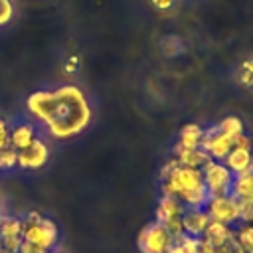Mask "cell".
Segmentation results:
<instances>
[{"label":"cell","mask_w":253,"mask_h":253,"mask_svg":"<svg viewBox=\"0 0 253 253\" xmlns=\"http://www.w3.org/2000/svg\"><path fill=\"white\" fill-rule=\"evenodd\" d=\"M26 109L34 121L57 140L77 136L91 123V105L85 93L71 83L34 91L26 101Z\"/></svg>","instance_id":"6da1fadb"},{"label":"cell","mask_w":253,"mask_h":253,"mask_svg":"<svg viewBox=\"0 0 253 253\" xmlns=\"http://www.w3.org/2000/svg\"><path fill=\"white\" fill-rule=\"evenodd\" d=\"M22 239L34 245L40 253L53 251L59 241V229L53 219L43 217L40 211H28L22 219Z\"/></svg>","instance_id":"7a4b0ae2"},{"label":"cell","mask_w":253,"mask_h":253,"mask_svg":"<svg viewBox=\"0 0 253 253\" xmlns=\"http://www.w3.org/2000/svg\"><path fill=\"white\" fill-rule=\"evenodd\" d=\"M204 184V178H202V170L200 168H188V166H176L162 182V194H168V196H176L178 200L188 194L190 190L198 188Z\"/></svg>","instance_id":"3957f363"},{"label":"cell","mask_w":253,"mask_h":253,"mask_svg":"<svg viewBox=\"0 0 253 253\" xmlns=\"http://www.w3.org/2000/svg\"><path fill=\"white\" fill-rule=\"evenodd\" d=\"M202 178L204 184L210 192V196H227L231 190V182H233V172L219 160H208L202 168Z\"/></svg>","instance_id":"277c9868"},{"label":"cell","mask_w":253,"mask_h":253,"mask_svg":"<svg viewBox=\"0 0 253 253\" xmlns=\"http://www.w3.org/2000/svg\"><path fill=\"white\" fill-rule=\"evenodd\" d=\"M206 211L210 215L211 221H219V223H225V225H239L243 223L241 221V210H239V204L233 196H213L208 206H206Z\"/></svg>","instance_id":"5b68a950"},{"label":"cell","mask_w":253,"mask_h":253,"mask_svg":"<svg viewBox=\"0 0 253 253\" xmlns=\"http://www.w3.org/2000/svg\"><path fill=\"white\" fill-rule=\"evenodd\" d=\"M170 239H172V233L168 231V227L154 219L142 227V231L138 233L136 245L140 253H166Z\"/></svg>","instance_id":"8992f818"},{"label":"cell","mask_w":253,"mask_h":253,"mask_svg":"<svg viewBox=\"0 0 253 253\" xmlns=\"http://www.w3.org/2000/svg\"><path fill=\"white\" fill-rule=\"evenodd\" d=\"M184 208L186 206L176 196L162 194L160 200H158V206H156V221H160L162 225H166L172 235L182 233V221H180V217H182Z\"/></svg>","instance_id":"52a82bcc"},{"label":"cell","mask_w":253,"mask_h":253,"mask_svg":"<svg viewBox=\"0 0 253 253\" xmlns=\"http://www.w3.org/2000/svg\"><path fill=\"white\" fill-rule=\"evenodd\" d=\"M200 148L208 154V158L223 162V158H225V156L229 154V150L233 148V140H229V138L219 130L217 125H213V126H210V128L204 130Z\"/></svg>","instance_id":"ba28073f"},{"label":"cell","mask_w":253,"mask_h":253,"mask_svg":"<svg viewBox=\"0 0 253 253\" xmlns=\"http://www.w3.org/2000/svg\"><path fill=\"white\" fill-rule=\"evenodd\" d=\"M8 123H10V146H14L16 150H22V148L30 146L34 140L42 138V128L38 126L36 121L14 119Z\"/></svg>","instance_id":"9c48e42d"},{"label":"cell","mask_w":253,"mask_h":253,"mask_svg":"<svg viewBox=\"0 0 253 253\" xmlns=\"http://www.w3.org/2000/svg\"><path fill=\"white\" fill-rule=\"evenodd\" d=\"M223 164L233 174H241V172H251L253 170L251 144H249V138L245 134L237 138V142L233 144V148L229 150V154L223 158Z\"/></svg>","instance_id":"30bf717a"},{"label":"cell","mask_w":253,"mask_h":253,"mask_svg":"<svg viewBox=\"0 0 253 253\" xmlns=\"http://www.w3.org/2000/svg\"><path fill=\"white\" fill-rule=\"evenodd\" d=\"M47 160H49V146L43 136L34 140L30 146L18 150V166L22 170H40L42 166H45Z\"/></svg>","instance_id":"8fae6325"},{"label":"cell","mask_w":253,"mask_h":253,"mask_svg":"<svg viewBox=\"0 0 253 253\" xmlns=\"http://www.w3.org/2000/svg\"><path fill=\"white\" fill-rule=\"evenodd\" d=\"M22 243V219L14 215H4L0 221V247L16 253Z\"/></svg>","instance_id":"7c38bea8"},{"label":"cell","mask_w":253,"mask_h":253,"mask_svg":"<svg viewBox=\"0 0 253 253\" xmlns=\"http://www.w3.org/2000/svg\"><path fill=\"white\" fill-rule=\"evenodd\" d=\"M180 221H182L184 233H188L192 237H202L211 219H210L206 208H184Z\"/></svg>","instance_id":"4fadbf2b"},{"label":"cell","mask_w":253,"mask_h":253,"mask_svg":"<svg viewBox=\"0 0 253 253\" xmlns=\"http://www.w3.org/2000/svg\"><path fill=\"white\" fill-rule=\"evenodd\" d=\"M229 196H233L237 202L253 204V170H251V172L233 174V182H231Z\"/></svg>","instance_id":"5bb4252c"},{"label":"cell","mask_w":253,"mask_h":253,"mask_svg":"<svg viewBox=\"0 0 253 253\" xmlns=\"http://www.w3.org/2000/svg\"><path fill=\"white\" fill-rule=\"evenodd\" d=\"M231 235H233V227L231 225H225V223H219V221H210L206 231H204V235H202V239L208 241L215 251H219Z\"/></svg>","instance_id":"9a60e30c"},{"label":"cell","mask_w":253,"mask_h":253,"mask_svg":"<svg viewBox=\"0 0 253 253\" xmlns=\"http://www.w3.org/2000/svg\"><path fill=\"white\" fill-rule=\"evenodd\" d=\"M174 158L178 160L180 166H188V168H202L210 160L202 148H184L178 142L174 146Z\"/></svg>","instance_id":"2e32d148"},{"label":"cell","mask_w":253,"mask_h":253,"mask_svg":"<svg viewBox=\"0 0 253 253\" xmlns=\"http://www.w3.org/2000/svg\"><path fill=\"white\" fill-rule=\"evenodd\" d=\"M158 51L166 59H176L182 53H186V42L178 34H166L158 40Z\"/></svg>","instance_id":"e0dca14e"},{"label":"cell","mask_w":253,"mask_h":253,"mask_svg":"<svg viewBox=\"0 0 253 253\" xmlns=\"http://www.w3.org/2000/svg\"><path fill=\"white\" fill-rule=\"evenodd\" d=\"M198 245H200V237H192L182 231L172 235L166 253H198Z\"/></svg>","instance_id":"ac0fdd59"},{"label":"cell","mask_w":253,"mask_h":253,"mask_svg":"<svg viewBox=\"0 0 253 253\" xmlns=\"http://www.w3.org/2000/svg\"><path fill=\"white\" fill-rule=\"evenodd\" d=\"M202 136H204V128L196 123H190V125L182 126V130L178 134V144L184 148H200Z\"/></svg>","instance_id":"d6986e66"},{"label":"cell","mask_w":253,"mask_h":253,"mask_svg":"<svg viewBox=\"0 0 253 253\" xmlns=\"http://www.w3.org/2000/svg\"><path fill=\"white\" fill-rule=\"evenodd\" d=\"M233 79L239 87H243L245 91L253 93V53L249 57H245L233 71Z\"/></svg>","instance_id":"ffe728a7"},{"label":"cell","mask_w":253,"mask_h":253,"mask_svg":"<svg viewBox=\"0 0 253 253\" xmlns=\"http://www.w3.org/2000/svg\"><path fill=\"white\" fill-rule=\"evenodd\" d=\"M217 126H219V130H221L229 140H233V144L237 142L239 136H243V128H245L243 123H241V119H237V117H233V115L221 119V121L217 123Z\"/></svg>","instance_id":"44dd1931"},{"label":"cell","mask_w":253,"mask_h":253,"mask_svg":"<svg viewBox=\"0 0 253 253\" xmlns=\"http://www.w3.org/2000/svg\"><path fill=\"white\" fill-rule=\"evenodd\" d=\"M146 2H148L150 10L162 18H170V16L178 14L184 4V0H146Z\"/></svg>","instance_id":"7402d4cb"},{"label":"cell","mask_w":253,"mask_h":253,"mask_svg":"<svg viewBox=\"0 0 253 253\" xmlns=\"http://www.w3.org/2000/svg\"><path fill=\"white\" fill-rule=\"evenodd\" d=\"M233 233H235L237 241L241 243V247L245 249V253H253V223L243 221L233 227Z\"/></svg>","instance_id":"603a6c76"},{"label":"cell","mask_w":253,"mask_h":253,"mask_svg":"<svg viewBox=\"0 0 253 253\" xmlns=\"http://www.w3.org/2000/svg\"><path fill=\"white\" fill-rule=\"evenodd\" d=\"M81 67H83V59H81V55H79L77 51H71V53L63 59V63H61L63 75H65V77H71V79L81 73Z\"/></svg>","instance_id":"cb8c5ba5"},{"label":"cell","mask_w":253,"mask_h":253,"mask_svg":"<svg viewBox=\"0 0 253 253\" xmlns=\"http://www.w3.org/2000/svg\"><path fill=\"white\" fill-rule=\"evenodd\" d=\"M16 166H18V150L14 146L0 150V170H12Z\"/></svg>","instance_id":"d4e9b609"},{"label":"cell","mask_w":253,"mask_h":253,"mask_svg":"<svg viewBox=\"0 0 253 253\" xmlns=\"http://www.w3.org/2000/svg\"><path fill=\"white\" fill-rule=\"evenodd\" d=\"M14 12H16V8H14L12 0H0V28L12 22Z\"/></svg>","instance_id":"484cf974"},{"label":"cell","mask_w":253,"mask_h":253,"mask_svg":"<svg viewBox=\"0 0 253 253\" xmlns=\"http://www.w3.org/2000/svg\"><path fill=\"white\" fill-rule=\"evenodd\" d=\"M10 146V123L0 117V150Z\"/></svg>","instance_id":"4316f807"},{"label":"cell","mask_w":253,"mask_h":253,"mask_svg":"<svg viewBox=\"0 0 253 253\" xmlns=\"http://www.w3.org/2000/svg\"><path fill=\"white\" fill-rule=\"evenodd\" d=\"M6 213H4V210H2V206H0V221H2V217H4Z\"/></svg>","instance_id":"83f0119b"},{"label":"cell","mask_w":253,"mask_h":253,"mask_svg":"<svg viewBox=\"0 0 253 253\" xmlns=\"http://www.w3.org/2000/svg\"><path fill=\"white\" fill-rule=\"evenodd\" d=\"M0 253H12V251H6V249H0Z\"/></svg>","instance_id":"f1b7e54d"},{"label":"cell","mask_w":253,"mask_h":253,"mask_svg":"<svg viewBox=\"0 0 253 253\" xmlns=\"http://www.w3.org/2000/svg\"><path fill=\"white\" fill-rule=\"evenodd\" d=\"M47 253H61V251H55V249H53V251H47Z\"/></svg>","instance_id":"f546056e"},{"label":"cell","mask_w":253,"mask_h":253,"mask_svg":"<svg viewBox=\"0 0 253 253\" xmlns=\"http://www.w3.org/2000/svg\"><path fill=\"white\" fill-rule=\"evenodd\" d=\"M251 223H253V211H251Z\"/></svg>","instance_id":"4dcf8cb0"},{"label":"cell","mask_w":253,"mask_h":253,"mask_svg":"<svg viewBox=\"0 0 253 253\" xmlns=\"http://www.w3.org/2000/svg\"><path fill=\"white\" fill-rule=\"evenodd\" d=\"M251 154H253V148H251Z\"/></svg>","instance_id":"1f68e13d"},{"label":"cell","mask_w":253,"mask_h":253,"mask_svg":"<svg viewBox=\"0 0 253 253\" xmlns=\"http://www.w3.org/2000/svg\"><path fill=\"white\" fill-rule=\"evenodd\" d=\"M0 249H2V247H0Z\"/></svg>","instance_id":"d6a6232c"}]
</instances>
